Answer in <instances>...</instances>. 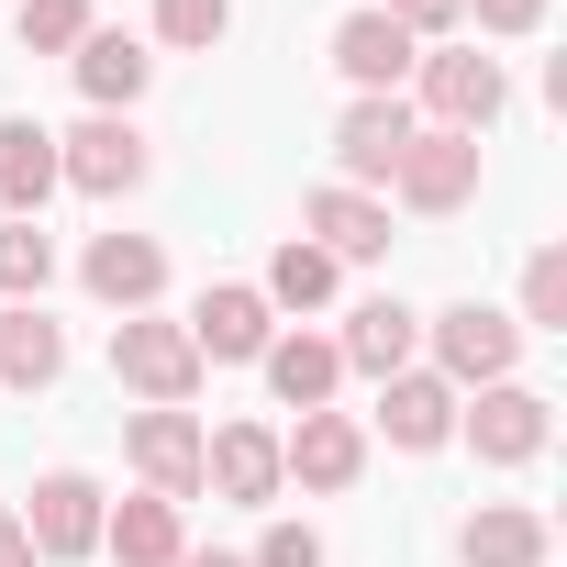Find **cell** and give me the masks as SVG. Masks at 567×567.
I'll use <instances>...</instances> for the list:
<instances>
[{
    "mask_svg": "<svg viewBox=\"0 0 567 567\" xmlns=\"http://www.w3.org/2000/svg\"><path fill=\"white\" fill-rule=\"evenodd\" d=\"M145 79H156V56L134 45V34H79V90H90V112H134L145 101Z\"/></svg>",
    "mask_w": 567,
    "mask_h": 567,
    "instance_id": "44dd1931",
    "label": "cell"
},
{
    "mask_svg": "<svg viewBox=\"0 0 567 567\" xmlns=\"http://www.w3.org/2000/svg\"><path fill=\"white\" fill-rule=\"evenodd\" d=\"M123 456H134V478H145L156 501H189V489H200V423H189V412H134V423H123Z\"/></svg>",
    "mask_w": 567,
    "mask_h": 567,
    "instance_id": "4fadbf2b",
    "label": "cell"
},
{
    "mask_svg": "<svg viewBox=\"0 0 567 567\" xmlns=\"http://www.w3.org/2000/svg\"><path fill=\"white\" fill-rule=\"evenodd\" d=\"M379 12H390V23L423 45V34H456V23H467V0H379Z\"/></svg>",
    "mask_w": 567,
    "mask_h": 567,
    "instance_id": "f546056e",
    "label": "cell"
},
{
    "mask_svg": "<svg viewBox=\"0 0 567 567\" xmlns=\"http://www.w3.org/2000/svg\"><path fill=\"white\" fill-rule=\"evenodd\" d=\"M390 189L412 212H467L478 200V134H412L401 167H390Z\"/></svg>",
    "mask_w": 567,
    "mask_h": 567,
    "instance_id": "52a82bcc",
    "label": "cell"
},
{
    "mask_svg": "<svg viewBox=\"0 0 567 567\" xmlns=\"http://www.w3.org/2000/svg\"><path fill=\"white\" fill-rule=\"evenodd\" d=\"M245 567H323V534H312V523H267V545H256Z\"/></svg>",
    "mask_w": 567,
    "mask_h": 567,
    "instance_id": "f1b7e54d",
    "label": "cell"
},
{
    "mask_svg": "<svg viewBox=\"0 0 567 567\" xmlns=\"http://www.w3.org/2000/svg\"><path fill=\"white\" fill-rule=\"evenodd\" d=\"M467 567H545V512L534 501H478L467 534H456Z\"/></svg>",
    "mask_w": 567,
    "mask_h": 567,
    "instance_id": "ffe728a7",
    "label": "cell"
},
{
    "mask_svg": "<svg viewBox=\"0 0 567 567\" xmlns=\"http://www.w3.org/2000/svg\"><path fill=\"white\" fill-rule=\"evenodd\" d=\"M178 567H245V556H178Z\"/></svg>",
    "mask_w": 567,
    "mask_h": 567,
    "instance_id": "d6a6232c",
    "label": "cell"
},
{
    "mask_svg": "<svg viewBox=\"0 0 567 567\" xmlns=\"http://www.w3.org/2000/svg\"><path fill=\"white\" fill-rule=\"evenodd\" d=\"M456 390L434 379V368H401V379H379V434L401 445V456H434V445H456Z\"/></svg>",
    "mask_w": 567,
    "mask_h": 567,
    "instance_id": "30bf717a",
    "label": "cell"
},
{
    "mask_svg": "<svg viewBox=\"0 0 567 567\" xmlns=\"http://www.w3.org/2000/svg\"><path fill=\"white\" fill-rule=\"evenodd\" d=\"M200 489H223V501H278V489H290L278 434H267V423H223V434H200Z\"/></svg>",
    "mask_w": 567,
    "mask_h": 567,
    "instance_id": "7c38bea8",
    "label": "cell"
},
{
    "mask_svg": "<svg viewBox=\"0 0 567 567\" xmlns=\"http://www.w3.org/2000/svg\"><path fill=\"white\" fill-rule=\"evenodd\" d=\"M56 278V234L45 223H0V301H45Z\"/></svg>",
    "mask_w": 567,
    "mask_h": 567,
    "instance_id": "d4e9b609",
    "label": "cell"
},
{
    "mask_svg": "<svg viewBox=\"0 0 567 567\" xmlns=\"http://www.w3.org/2000/svg\"><path fill=\"white\" fill-rule=\"evenodd\" d=\"M267 390L290 401V412H334V390H346V357H334V334H267Z\"/></svg>",
    "mask_w": 567,
    "mask_h": 567,
    "instance_id": "e0dca14e",
    "label": "cell"
},
{
    "mask_svg": "<svg viewBox=\"0 0 567 567\" xmlns=\"http://www.w3.org/2000/svg\"><path fill=\"white\" fill-rule=\"evenodd\" d=\"M68 368V334L45 323V301H12L0 312V390H56Z\"/></svg>",
    "mask_w": 567,
    "mask_h": 567,
    "instance_id": "7402d4cb",
    "label": "cell"
},
{
    "mask_svg": "<svg viewBox=\"0 0 567 567\" xmlns=\"http://www.w3.org/2000/svg\"><path fill=\"white\" fill-rule=\"evenodd\" d=\"M145 134H134V112H90L79 134H56V189H90V200H123V189H145Z\"/></svg>",
    "mask_w": 567,
    "mask_h": 567,
    "instance_id": "7a4b0ae2",
    "label": "cell"
},
{
    "mask_svg": "<svg viewBox=\"0 0 567 567\" xmlns=\"http://www.w3.org/2000/svg\"><path fill=\"white\" fill-rule=\"evenodd\" d=\"M79 278H90V301H112V312H145V301L167 290V245H156V234H90Z\"/></svg>",
    "mask_w": 567,
    "mask_h": 567,
    "instance_id": "5bb4252c",
    "label": "cell"
},
{
    "mask_svg": "<svg viewBox=\"0 0 567 567\" xmlns=\"http://www.w3.org/2000/svg\"><path fill=\"white\" fill-rule=\"evenodd\" d=\"M501 56H478V45H445V56H423V112H434V134H489L501 123Z\"/></svg>",
    "mask_w": 567,
    "mask_h": 567,
    "instance_id": "8992f818",
    "label": "cell"
},
{
    "mask_svg": "<svg viewBox=\"0 0 567 567\" xmlns=\"http://www.w3.org/2000/svg\"><path fill=\"white\" fill-rule=\"evenodd\" d=\"M0 567H34V534H23V512H0Z\"/></svg>",
    "mask_w": 567,
    "mask_h": 567,
    "instance_id": "1f68e13d",
    "label": "cell"
},
{
    "mask_svg": "<svg viewBox=\"0 0 567 567\" xmlns=\"http://www.w3.org/2000/svg\"><path fill=\"white\" fill-rule=\"evenodd\" d=\"M412 134H423V123H412V101H401V90H368V101H346V123H334V156H346V189L390 178Z\"/></svg>",
    "mask_w": 567,
    "mask_h": 567,
    "instance_id": "9c48e42d",
    "label": "cell"
},
{
    "mask_svg": "<svg viewBox=\"0 0 567 567\" xmlns=\"http://www.w3.org/2000/svg\"><path fill=\"white\" fill-rule=\"evenodd\" d=\"M467 12H478V34H534L545 0H467Z\"/></svg>",
    "mask_w": 567,
    "mask_h": 567,
    "instance_id": "4dcf8cb0",
    "label": "cell"
},
{
    "mask_svg": "<svg viewBox=\"0 0 567 567\" xmlns=\"http://www.w3.org/2000/svg\"><path fill=\"white\" fill-rule=\"evenodd\" d=\"M434 379L445 390H489V379H512V357H523V323L512 312H489V301H456V312H434Z\"/></svg>",
    "mask_w": 567,
    "mask_h": 567,
    "instance_id": "3957f363",
    "label": "cell"
},
{
    "mask_svg": "<svg viewBox=\"0 0 567 567\" xmlns=\"http://www.w3.org/2000/svg\"><path fill=\"white\" fill-rule=\"evenodd\" d=\"M112 379H123L145 412H189V390H200V346H189V323L123 312V323H112Z\"/></svg>",
    "mask_w": 567,
    "mask_h": 567,
    "instance_id": "6da1fadb",
    "label": "cell"
},
{
    "mask_svg": "<svg viewBox=\"0 0 567 567\" xmlns=\"http://www.w3.org/2000/svg\"><path fill=\"white\" fill-rule=\"evenodd\" d=\"M456 434H467L489 467H534V456H545V434H556V401H545V390H523V379H489V390H478V412H456Z\"/></svg>",
    "mask_w": 567,
    "mask_h": 567,
    "instance_id": "277c9868",
    "label": "cell"
},
{
    "mask_svg": "<svg viewBox=\"0 0 567 567\" xmlns=\"http://www.w3.org/2000/svg\"><path fill=\"white\" fill-rule=\"evenodd\" d=\"M412 346H423V312H412V301H357L346 334H334V357H346L357 379H401Z\"/></svg>",
    "mask_w": 567,
    "mask_h": 567,
    "instance_id": "2e32d148",
    "label": "cell"
},
{
    "mask_svg": "<svg viewBox=\"0 0 567 567\" xmlns=\"http://www.w3.org/2000/svg\"><path fill=\"white\" fill-rule=\"evenodd\" d=\"M12 23H23V45H34V56H79L90 0H12Z\"/></svg>",
    "mask_w": 567,
    "mask_h": 567,
    "instance_id": "4316f807",
    "label": "cell"
},
{
    "mask_svg": "<svg viewBox=\"0 0 567 567\" xmlns=\"http://www.w3.org/2000/svg\"><path fill=\"white\" fill-rule=\"evenodd\" d=\"M278 467L301 489H357L368 478V423L357 412H301V434H278Z\"/></svg>",
    "mask_w": 567,
    "mask_h": 567,
    "instance_id": "ba28073f",
    "label": "cell"
},
{
    "mask_svg": "<svg viewBox=\"0 0 567 567\" xmlns=\"http://www.w3.org/2000/svg\"><path fill=\"white\" fill-rule=\"evenodd\" d=\"M101 545L123 556V567H178L189 556V534H178V501H123V512H101Z\"/></svg>",
    "mask_w": 567,
    "mask_h": 567,
    "instance_id": "603a6c76",
    "label": "cell"
},
{
    "mask_svg": "<svg viewBox=\"0 0 567 567\" xmlns=\"http://www.w3.org/2000/svg\"><path fill=\"white\" fill-rule=\"evenodd\" d=\"M267 334H278V312H267V290H245V278L200 290V312H189V346H200V368H212V357H223V368H245V357H267Z\"/></svg>",
    "mask_w": 567,
    "mask_h": 567,
    "instance_id": "8fae6325",
    "label": "cell"
},
{
    "mask_svg": "<svg viewBox=\"0 0 567 567\" xmlns=\"http://www.w3.org/2000/svg\"><path fill=\"white\" fill-rule=\"evenodd\" d=\"M334 68H346V79H357V101H368V90H401V79L423 68V45L379 12V0H368V12H346V23H334Z\"/></svg>",
    "mask_w": 567,
    "mask_h": 567,
    "instance_id": "9a60e30c",
    "label": "cell"
},
{
    "mask_svg": "<svg viewBox=\"0 0 567 567\" xmlns=\"http://www.w3.org/2000/svg\"><path fill=\"white\" fill-rule=\"evenodd\" d=\"M223 34H234V0H156V45L200 56V45H223Z\"/></svg>",
    "mask_w": 567,
    "mask_h": 567,
    "instance_id": "83f0119b",
    "label": "cell"
},
{
    "mask_svg": "<svg viewBox=\"0 0 567 567\" xmlns=\"http://www.w3.org/2000/svg\"><path fill=\"white\" fill-rule=\"evenodd\" d=\"M523 334H567V245L523 256Z\"/></svg>",
    "mask_w": 567,
    "mask_h": 567,
    "instance_id": "484cf974",
    "label": "cell"
},
{
    "mask_svg": "<svg viewBox=\"0 0 567 567\" xmlns=\"http://www.w3.org/2000/svg\"><path fill=\"white\" fill-rule=\"evenodd\" d=\"M312 301H334V256L312 234H290V245L267 256V312H312Z\"/></svg>",
    "mask_w": 567,
    "mask_h": 567,
    "instance_id": "cb8c5ba5",
    "label": "cell"
},
{
    "mask_svg": "<svg viewBox=\"0 0 567 567\" xmlns=\"http://www.w3.org/2000/svg\"><path fill=\"white\" fill-rule=\"evenodd\" d=\"M45 200H56V134H45L34 112H12V123H0V212L34 223Z\"/></svg>",
    "mask_w": 567,
    "mask_h": 567,
    "instance_id": "d6986e66",
    "label": "cell"
},
{
    "mask_svg": "<svg viewBox=\"0 0 567 567\" xmlns=\"http://www.w3.org/2000/svg\"><path fill=\"white\" fill-rule=\"evenodd\" d=\"M23 534H34V556H56V567L101 556V478H90V467H45L34 501H23Z\"/></svg>",
    "mask_w": 567,
    "mask_h": 567,
    "instance_id": "5b68a950",
    "label": "cell"
},
{
    "mask_svg": "<svg viewBox=\"0 0 567 567\" xmlns=\"http://www.w3.org/2000/svg\"><path fill=\"white\" fill-rule=\"evenodd\" d=\"M301 223H312V245H323L334 267H346V256H390V200H368V189H346V178L312 189Z\"/></svg>",
    "mask_w": 567,
    "mask_h": 567,
    "instance_id": "ac0fdd59",
    "label": "cell"
}]
</instances>
